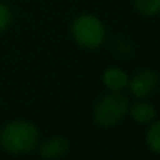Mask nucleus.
I'll use <instances>...</instances> for the list:
<instances>
[{"mask_svg": "<svg viewBox=\"0 0 160 160\" xmlns=\"http://www.w3.org/2000/svg\"><path fill=\"white\" fill-rule=\"evenodd\" d=\"M39 132L28 121H11L0 132V144L7 152L27 154L38 146Z\"/></svg>", "mask_w": 160, "mask_h": 160, "instance_id": "nucleus-1", "label": "nucleus"}, {"mask_svg": "<svg viewBox=\"0 0 160 160\" xmlns=\"http://www.w3.org/2000/svg\"><path fill=\"white\" fill-rule=\"evenodd\" d=\"M129 112V99L118 91L101 98L94 107V121L101 127H113L122 121Z\"/></svg>", "mask_w": 160, "mask_h": 160, "instance_id": "nucleus-2", "label": "nucleus"}, {"mask_svg": "<svg viewBox=\"0 0 160 160\" xmlns=\"http://www.w3.org/2000/svg\"><path fill=\"white\" fill-rule=\"evenodd\" d=\"M72 38L85 49H98L105 39V28L99 18L93 14L78 16L71 27Z\"/></svg>", "mask_w": 160, "mask_h": 160, "instance_id": "nucleus-3", "label": "nucleus"}, {"mask_svg": "<svg viewBox=\"0 0 160 160\" xmlns=\"http://www.w3.org/2000/svg\"><path fill=\"white\" fill-rule=\"evenodd\" d=\"M158 83V75L155 71L152 69H144L141 72H138L137 75H133L132 80L127 82V87L130 88V93L135 96V98H146L149 96L155 87Z\"/></svg>", "mask_w": 160, "mask_h": 160, "instance_id": "nucleus-4", "label": "nucleus"}, {"mask_svg": "<svg viewBox=\"0 0 160 160\" xmlns=\"http://www.w3.org/2000/svg\"><path fill=\"white\" fill-rule=\"evenodd\" d=\"M68 151H69V141L63 137H53L39 148V154L44 158H60Z\"/></svg>", "mask_w": 160, "mask_h": 160, "instance_id": "nucleus-5", "label": "nucleus"}, {"mask_svg": "<svg viewBox=\"0 0 160 160\" xmlns=\"http://www.w3.org/2000/svg\"><path fill=\"white\" fill-rule=\"evenodd\" d=\"M102 82L110 91H121L127 87L129 77L119 68H108L102 75Z\"/></svg>", "mask_w": 160, "mask_h": 160, "instance_id": "nucleus-6", "label": "nucleus"}, {"mask_svg": "<svg viewBox=\"0 0 160 160\" xmlns=\"http://www.w3.org/2000/svg\"><path fill=\"white\" fill-rule=\"evenodd\" d=\"M132 119L138 124H151L155 118V108L148 102H135L132 107H129V112Z\"/></svg>", "mask_w": 160, "mask_h": 160, "instance_id": "nucleus-7", "label": "nucleus"}, {"mask_svg": "<svg viewBox=\"0 0 160 160\" xmlns=\"http://www.w3.org/2000/svg\"><path fill=\"white\" fill-rule=\"evenodd\" d=\"M146 144L154 152H160V122H151V127L146 132Z\"/></svg>", "mask_w": 160, "mask_h": 160, "instance_id": "nucleus-8", "label": "nucleus"}, {"mask_svg": "<svg viewBox=\"0 0 160 160\" xmlns=\"http://www.w3.org/2000/svg\"><path fill=\"white\" fill-rule=\"evenodd\" d=\"M132 3L144 16H155L160 10V0H132Z\"/></svg>", "mask_w": 160, "mask_h": 160, "instance_id": "nucleus-9", "label": "nucleus"}, {"mask_svg": "<svg viewBox=\"0 0 160 160\" xmlns=\"http://www.w3.org/2000/svg\"><path fill=\"white\" fill-rule=\"evenodd\" d=\"M11 19H13V16H11V10H10L7 5L0 3V32H3L5 28L10 27Z\"/></svg>", "mask_w": 160, "mask_h": 160, "instance_id": "nucleus-10", "label": "nucleus"}]
</instances>
